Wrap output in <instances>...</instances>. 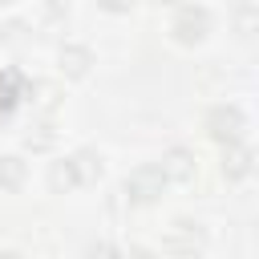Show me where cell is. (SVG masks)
I'll list each match as a JSON object with an SVG mask.
<instances>
[{
	"mask_svg": "<svg viewBox=\"0 0 259 259\" xmlns=\"http://www.w3.org/2000/svg\"><path fill=\"white\" fill-rule=\"evenodd\" d=\"M206 134L219 142V146H235V142H243V134H247V113L239 109V105H214L210 113H206Z\"/></svg>",
	"mask_w": 259,
	"mask_h": 259,
	"instance_id": "obj_1",
	"label": "cell"
},
{
	"mask_svg": "<svg viewBox=\"0 0 259 259\" xmlns=\"http://www.w3.org/2000/svg\"><path fill=\"white\" fill-rule=\"evenodd\" d=\"M121 190H125V198L134 206H154L162 198V190H166V178H162L158 166H138V170L125 174V186Z\"/></svg>",
	"mask_w": 259,
	"mask_h": 259,
	"instance_id": "obj_2",
	"label": "cell"
},
{
	"mask_svg": "<svg viewBox=\"0 0 259 259\" xmlns=\"http://www.w3.org/2000/svg\"><path fill=\"white\" fill-rule=\"evenodd\" d=\"M170 32H174L178 45H198V40H206V32H210V12H206L202 4H182V8L174 12V20H170Z\"/></svg>",
	"mask_w": 259,
	"mask_h": 259,
	"instance_id": "obj_3",
	"label": "cell"
},
{
	"mask_svg": "<svg viewBox=\"0 0 259 259\" xmlns=\"http://www.w3.org/2000/svg\"><path fill=\"white\" fill-rule=\"evenodd\" d=\"M206 247V231L202 223H190V219H174L170 235H166V251L174 259H190V255H202Z\"/></svg>",
	"mask_w": 259,
	"mask_h": 259,
	"instance_id": "obj_4",
	"label": "cell"
},
{
	"mask_svg": "<svg viewBox=\"0 0 259 259\" xmlns=\"http://www.w3.org/2000/svg\"><path fill=\"white\" fill-rule=\"evenodd\" d=\"M28 77L20 73V69H0V125L12 117V109L20 105V101H28Z\"/></svg>",
	"mask_w": 259,
	"mask_h": 259,
	"instance_id": "obj_5",
	"label": "cell"
},
{
	"mask_svg": "<svg viewBox=\"0 0 259 259\" xmlns=\"http://www.w3.org/2000/svg\"><path fill=\"white\" fill-rule=\"evenodd\" d=\"M158 170H162L166 182H182V186H186V182H194V170H198V166H194V154H190L186 146H170V150L162 154V166H158Z\"/></svg>",
	"mask_w": 259,
	"mask_h": 259,
	"instance_id": "obj_6",
	"label": "cell"
},
{
	"mask_svg": "<svg viewBox=\"0 0 259 259\" xmlns=\"http://www.w3.org/2000/svg\"><path fill=\"white\" fill-rule=\"evenodd\" d=\"M255 166V154L247 142H235V146H223V178L227 182H243Z\"/></svg>",
	"mask_w": 259,
	"mask_h": 259,
	"instance_id": "obj_7",
	"label": "cell"
},
{
	"mask_svg": "<svg viewBox=\"0 0 259 259\" xmlns=\"http://www.w3.org/2000/svg\"><path fill=\"white\" fill-rule=\"evenodd\" d=\"M57 61H61V73H65V77H85L89 65H93V53H89L85 45H61Z\"/></svg>",
	"mask_w": 259,
	"mask_h": 259,
	"instance_id": "obj_8",
	"label": "cell"
},
{
	"mask_svg": "<svg viewBox=\"0 0 259 259\" xmlns=\"http://www.w3.org/2000/svg\"><path fill=\"white\" fill-rule=\"evenodd\" d=\"M69 166H73V174H77V186H93V182L101 178V158H97V150H77V154L69 158Z\"/></svg>",
	"mask_w": 259,
	"mask_h": 259,
	"instance_id": "obj_9",
	"label": "cell"
},
{
	"mask_svg": "<svg viewBox=\"0 0 259 259\" xmlns=\"http://www.w3.org/2000/svg\"><path fill=\"white\" fill-rule=\"evenodd\" d=\"M28 178V166L16 158V154H4L0 158V190H20Z\"/></svg>",
	"mask_w": 259,
	"mask_h": 259,
	"instance_id": "obj_10",
	"label": "cell"
},
{
	"mask_svg": "<svg viewBox=\"0 0 259 259\" xmlns=\"http://www.w3.org/2000/svg\"><path fill=\"white\" fill-rule=\"evenodd\" d=\"M49 186H53L57 194H69V190H77V174H73L69 158H61V162H53V166H49Z\"/></svg>",
	"mask_w": 259,
	"mask_h": 259,
	"instance_id": "obj_11",
	"label": "cell"
},
{
	"mask_svg": "<svg viewBox=\"0 0 259 259\" xmlns=\"http://www.w3.org/2000/svg\"><path fill=\"white\" fill-rule=\"evenodd\" d=\"M53 142H57L53 121H36V125H28V134H24V146H28V150H49Z\"/></svg>",
	"mask_w": 259,
	"mask_h": 259,
	"instance_id": "obj_12",
	"label": "cell"
},
{
	"mask_svg": "<svg viewBox=\"0 0 259 259\" xmlns=\"http://www.w3.org/2000/svg\"><path fill=\"white\" fill-rule=\"evenodd\" d=\"M28 101H36V109H57V89L49 85V81H32L28 85Z\"/></svg>",
	"mask_w": 259,
	"mask_h": 259,
	"instance_id": "obj_13",
	"label": "cell"
},
{
	"mask_svg": "<svg viewBox=\"0 0 259 259\" xmlns=\"http://www.w3.org/2000/svg\"><path fill=\"white\" fill-rule=\"evenodd\" d=\"M81 259H125L113 243H93V247H85V255Z\"/></svg>",
	"mask_w": 259,
	"mask_h": 259,
	"instance_id": "obj_14",
	"label": "cell"
},
{
	"mask_svg": "<svg viewBox=\"0 0 259 259\" xmlns=\"http://www.w3.org/2000/svg\"><path fill=\"white\" fill-rule=\"evenodd\" d=\"M235 20H239V32H251L255 20H259V8H255V4H243V8L235 12Z\"/></svg>",
	"mask_w": 259,
	"mask_h": 259,
	"instance_id": "obj_15",
	"label": "cell"
},
{
	"mask_svg": "<svg viewBox=\"0 0 259 259\" xmlns=\"http://www.w3.org/2000/svg\"><path fill=\"white\" fill-rule=\"evenodd\" d=\"M125 259H158V255H154L150 247H130V255H125Z\"/></svg>",
	"mask_w": 259,
	"mask_h": 259,
	"instance_id": "obj_16",
	"label": "cell"
},
{
	"mask_svg": "<svg viewBox=\"0 0 259 259\" xmlns=\"http://www.w3.org/2000/svg\"><path fill=\"white\" fill-rule=\"evenodd\" d=\"M0 259H20V255L16 251H0Z\"/></svg>",
	"mask_w": 259,
	"mask_h": 259,
	"instance_id": "obj_17",
	"label": "cell"
},
{
	"mask_svg": "<svg viewBox=\"0 0 259 259\" xmlns=\"http://www.w3.org/2000/svg\"><path fill=\"white\" fill-rule=\"evenodd\" d=\"M190 259H202V255H190Z\"/></svg>",
	"mask_w": 259,
	"mask_h": 259,
	"instance_id": "obj_18",
	"label": "cell"
}]
</instances>
